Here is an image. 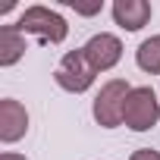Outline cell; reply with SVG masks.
Wrapping results in <instances>:
<instances>
[{
	"label": "cell",
	"mask_w": 160,
	"mask_h": 160,
	"mask_svg": "<svg viewBox=\"0 0 160 160\" xmlns=\"http://www.w3.org/2000/svg\"><path fill=\"white\" fill-rule=\"evenodd\" d=\"M129 82L126 78H110L104 82V88L94 98V119L104 129H116L122 126V110H126V98H129Z\"/></svg>",
	"instance_id": "277c9868"
},
{
	"label": "cell",
	"mask_w": 160,
	"mask_h": 160,
	"mask_svg": "<svg viewBox=\"0 0 160 160\" xmlns=\"http://www.w3.org/2000/svg\"><path fill=\"white\" fill-rule=\"evenodd\" d=\"M72 7H75V13H82V16H94L101 10V3H75V0H72Z\"/></svg>",
	"instance_id": "8fae6325"
},
{
	"label": "cell",
	"mask_w": 160,
	"mask_h": 160,
	"mask_svg": "<svg viewBox=\"0 0 160 160\" xmlns=\"http://www.w3.org/2000/svg\"><path fill=\"white\" fill-rule=\"evenodd\" d=\"M25 132H28V113H25V107L19 101H13V98H3V101H0V141L13 144Z\"/></svg>",
	"instance_id": "8992f818"
},
{
	"label": "cell",
	"mask_w": 160,
	"mask_h": 160,
	"mask_svg": "<svg viewBox=\"0 0 160 160\" xmlns=\"http://www.w3.org/2000/svg\"><path fill=\"white\" fill-rule=\"evenodd\" d=\"M0 160H25L22 154H13V151H7V154H0Z\"/></svg>",
	"instance_id": "7c38bea8"
},
{
	"label": "cell",
	"mask_w": 160,
	"mask_h": 160,
	"mask_svg": "<svg viewBox=\"0 0 160 160\" xmlns=\"http://www.w3.org/2000/svg\"><path fill=\"white\" fill-rule=\"evenodd\" d=\"M135 63H138V69H144L151 75H160V35H151L138 44Z\"/></svg>",
	"instance_id": "9c48e42d"
},
{
	"label": "cell",
	"mask_w": 160,
	"mask_h": 160,
	"mask_svg": "<svg viewBox=\"0 0 160 160\" xmlns=\"http://www.w3.org/2000/svg\"><path fill=\"white\" fill-rule=\"evenodd\" d=\"M82 50H85L88 63L94 66V72H107V69H113V66L122 60V41H119L116 35H110V32L94 35Z\"/></svg>",
	"instance_id": "5b68a950"
},
{
	"label": "cell",
	"mask_w": 160,
	"mask_h": 160,
	"mask_svg": "<svg viewBox=\"0 0 160 160\" xmlns=\"http://www.w3.org/2000/svg\"><path fill=\"white\" fill-rule=\"evenodd\" d=\"M129 160H160V151H151V148H141V151H135Z\"/></svg>",
	"instance_id": "30bf717a"
},
{
	"label": "cell",
	"mask_w": 160,
	"mask_h": 160,
	"mask_svg": "<svg viewBox=\"0 0 160 160\" xmlns=\"http://www.w3.org/2000/svg\"><path fill=\"white\" fill-rule=\"evenodd\" d=\"M113 19L126 32H138L151 19V3L148 0H116L113 3Z\"/></svg>",
	"instance_id": "52a82bcc"
},
{
	"label": "cell",
	"mask_w": 160,
	"mask_h": 160,
	"mask_svg": "<svg viewBox=\"0 0 160 160\" xmlns=\"http://www.w3.org/2000/svg\"><path fill=\"white\" fill-rule=\"evenodd\" d=\"M25 53V35L16 25H0V66H13Z\"/></svg>",
	"instance_id": "ba28073f"
},
{
	"label": "cell",
	"mask_w": 160,
	"mask_h": 160,
	"mask_svg": "<svg viewBox=\"0 0 160 160\" xmlns=\"http://www.w3.org/2000/svg\"><path fill=\"white\" fill-rule=\"evenodd\" d=\"M160 119V101L154 94V88L141 85V88H132L129 98H126V110H122V122L132 129V132H148L154 129Z\"/></svg>",
	"instance_id": "7a4b0ae2"
},
{
	"label": "cell",
	"mask_w": 160,
	"mask_h": 160,
	"mask_svg": "<svg viewBox=\"0 0 160 160\" xmlns=\"http://www.w3.org/2000/svg\"><path fill=\"white\" fill-rule=\"evenodd\" d=\"M94 66L88 63V57H85V50L78 47V50H69L63 60H60V66H57V72H53V82L63 88V91H72V94H82V91H88L91 85H94Z\"/></svg>",
	"instance_id": "3957f363"
},
{
	"label": "cell",
	"mask_w": 160,
	"mask_h": 160,
	"mask_svg": "<svg viewBox=\"0 0 160 160\" xmlns=\"http://www.w3.org/2000/svg\"><path fill=\"white\" fill-rule=\"evenodd\" d=\"M16 28H19L22 35H38V38L50 41V44H60V41H66V35H69L66 19H63L60 13L47 10V7H28V10L19 16Z\"/></svg>",
	"instance_id": "6da1fadb"
}]
</instances>
